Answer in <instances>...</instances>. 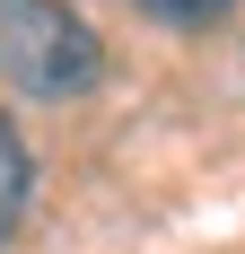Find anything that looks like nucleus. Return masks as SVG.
<instances>
[{
  "mask_svg": "<svg viewBox=\"0 0 245 254\" xmlns=\"http://www.w3.org/2000/svg\"><path fill=\"white\" fill-rule=\"evenodd\" d=\"M140 9H149L158 26H219L237 0H140Z\"/></svg>",
  "mask_w": 245,
  "mask_h": 254,
  "instance_id": "7ed1b4c3",
  "label": "nucleus"
},
{
  "mask_svg": "<svg viewBox=\"0 0 245 254\" xmlns=\"http://www.w3.org/2000/svg\"><path fill=\"white\" fill-rule=\"evenodd\" d=\"M0 79L26 97H88L105 79V44L61 0H0Z\"/></svg>",
  "mask_w": 245,
  "mask_h": 254,
  "instance_id": "f257e3e1",
  "label": "nucleus"
},
{
  "mask_svg": "<svg viewBox=\"0 0 245 254\" xmlns=\"http://www.w3.org/2000/svg\"><path fill=\"white\" fill-rule=\"evenodd\" d=\"M26 184H35L26 176V140L0 123V246H9V228H18V210H26Z\"/></svg>",
  "mask_w": 245,
  "mask_h": 254,
  "instance_id": "f03ea898",
  "label": "nucleus"
}]
</instances>
